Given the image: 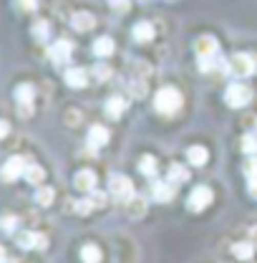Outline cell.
<instances>
[{"label":"cell","mask_w":257,"mask_h":263,"mask_svg":"<svg viewBox=\"0 0 257 263\" xmlns=\"http://www.w3.org/2000/svg\"><path fill=\"white\" fill-rule=\"evenodd\" d=\"M182 91L179 89H174V86H161L159 91L154 94V109L159 111V114H166V117H172V114H177L179 109H182Z\"/></svg>","instance_id":"obj_1"},{"label":"cell","mask_w":257,"mask_h":263,"mask_svg":"<svg viewBox=\"0 0 257 263\" xmlns=\"http://www.w3.org/2000/svg\"><path fill=\"white\" fill-rule=\"evenodd\" d=\"M227 71L237 79H247L250 73H255L257 66H255V56L250 53H234L229 61H227Z\"/></svg>","instance_id":"obj_2"},{"label":"cell","mask_w":257,"mask_h":263,"mask_svg":"<svg viewBox=\"0 0 257 263\" xmlns=\"http://www.w3.org/2000/svg\"><path fill=\"white\" fill-rule=\"evenodd\" d=\"M225 101L227 106H232V109H240V106H247L250 101H252V89L247 86V84H229L225 91Z\"/></svg>","instance_id":"obj_3"},{"label":"cell","mask_w":257,"mask_h":263,"mask_svg":"<svg viewBox=\"0 0 257 263\" xmlns=\"http://www.w3.org/2000/svg\"><path fill=\"white\" fill-rule=\"evenodd\" d=\"M109 190L116 200H124L126 202L128 197H134V182L128 180L126 175H111L109 177Z\"/></svg>","instance_id":"obj_4"},{"label":"cell","mask_w":257,"mask_h":263,"mask_svg":"<svg viewBox=\"0 0 257 263\" xmlns=\"http://www.w3.org/2000/svg\"><path fill=\"white\" fill-rule=\"evenodd\" d=\"M215 200V193H212V187H207V185H199V187H194L189 200H187V205H189V210L192 213H202V210H207L209 208V202Z\"/></svg>","instance_id":"obj_5"},{"label":"cell","mask_w":257,"mask_h":263,"mask_svg":"<svg viewBox=\"0 0 257 263\" xmlns=\"http://www.w3.org/2000/svg\"><path fill=\"white\" fill-rule=\"evenodd\" d=\"M33 97H35V89L31 84H20L15 89V101H18V114L20 117H31L33 114Z\"/></svg>","instance_id":"obj_6"},{"label":"cell","mask_w":257,"mask_h":263,"mask_svg":"<svg viewBox=\"0 0 257 263\" xmlns=\"http://www.w3.org/2000/svg\"><path fill=\"white\" fill-rule=\"evenodd\" d=\"M26 167H28V162H26L23 157H10L8 162L0 167V177H3L5 182H15L18 177L26 175Z\"/></svg>","instance_id":"obj_7"},{"label":"cell","mask_w":257,"mask_h":263,"mask_svg":"<svg viewBox=\"0 0 257 263\" xmlns=\"http://www.w3.org/2000/svg\"><path fill=\"white\" fill-rule=\"evenodd\" d=\"M217 51H220V46H217V41L212 38V35H199L197 41H194V53L204 61V59H217Z\"/></svg>","instance_id":"obj_8"},{"label":"cell","mask_w":257,"mask_h":263,"mask_svg":"<svg viewBox=\"0 0 257 263\" xmlns=\"http://www.w3.org/2000/svg\"><path fill=\"white\" fill-rule=\"evenodd\" d=\"M15 240H18V246L20 248H46L48 246V238L46 235H40V233H33V230H23V233H18L15 235Z\"/></svg>","instance_id":"obj_9"},{"label":"cell","mask_w":257,"mask_h":263,"mask_svg":"<svg viewBox=\"0 0 257 263\" xmlns=\"http://www.w3.org/2000/svg\"><path fill=\"white\" fill-rule=\"evenodd\" d=\"M71 53H73V46H71V41H66V38H61V41H56V43L51 46V51H48L51 61H53L56 66L66 64V61L71 59Z\"/></svg>","instance_id":"obj_10"},{"label":"cell","mask_w":257,"mask_h":263,"mask_svg":"<svg viewBox=\"0 0 257 263\" xmlns=\"http://www.w3.org/2000/svg\"><path fill=\"white\" fill-rule=\"evenodd\" d=\"M73 185H76V190H83V193L96 190V172H94V170H81V172H76Z\"/></svg>","instance_id":"obj_11"},{"label":"cell","mask_w":257,"mask_h":263,"mask_svg":"<svg viewBox=\"0 0 257 263\" xmlns=\"http://www.w3.org/2000/svg\"><path fill=\"white\" fill-rule=\"evenodd\" d=\"M154 33H157L154 23L141 21V23H136V26H134L131 35H134V41H139V43H149V41H154Z\"/></svg>","instance_id":"obj_12"},{"label":"cell","mask_w":257,"mask_h":263,"mask_svg":"<svg viewBox=\"0 0 257 263\" xmlns=\"http://www.w3.org/2000/svg\"><path fill=\"white\" fill-rule=\"evenodd\" d=\"M63 79H66V84H68L71 89H83V86L89 84V73H86V68H68Z\"/></svg>","instance_id":"obj_13"},{"label":"cell","mask_w":257,"mask_h":263,"mask_svg":"<svg viewBox=\"0 0 257 263\" xmlns=\"http://www.w3.org/2000/svg\"><path fill=\"white\" fill-rule=\"evenodd\" d=\"M71 26L76 28V31H91L94 26H96V18L91 15V13H86V10H81V13H73V18H71Z\"/></svg>","instance_id":"obj_14"},{"label":"cell","mask_w":257,"mask_h":263,"mask_svg":"<svg viewBox=\"0 0 257 263\" xmlns=\"http://www.w3.org/2000/svg\"><path fill=\"white\" fill-rule=\"evenodd\" d=\"M152 195L154 200H159V202H169L172 197H174V182H154V187H152Z\"/></svg>","instance_id":"obj_15"},{"label":"cell","mask_w":257,"mask_h":263,"mask_svg":"<svg viewBox=\"0 0 257 263\" xmlns=\"http://www.w3.org/2000/svg\"><path fill=\"white\" fill-rule=\"evenodd\" d=\"M187 160L194 164V167H204L207 160H209V152H207V147H202V144H194L187 149Z\"/></svg>","instance_id":"obj_16"},{"label":"cell","mask_w":257,"mask_h":263,"mask_svg":"<svg viewBox=\"0 0 257 263\" xmlns=\"http://www.w3.org/2000/svg\"><path fill=\"white\" fill-rule=\"evenodd\" d=\"M109 129L106 127H101V124H96V127H91L89 129V144L94 147V149H98V147H103L106 142H109Z\"/></svg>","instance_id":"obj_17"},{"label":"cell","mask_w":257,"mask_h":263,"mask_svg":"<svg viewBox=\"0 0 257 263\" xmlns=\"http://www.w3.org/2000/svg\"><path fill=\"white\" fill-rule=\"evenodd\" d=\"M124 205H126L128 218H141V215L146 213V200H144V197H136V195H134V197H128Z\"/></svg>","instance_id":"obj_18"},{"label":"cell","mask_w":257,"mask_h":263,"mask_svg":"<svg viewBox=\"0 0 257 263\" xmlns=\"http://www.w3.org/2000/svg\"><path fill=\"white\" fill-rule=\"evenodd\" d=\"M124 111H126V99L111 97L109 101H106V114H109L111 119H119V117H121Z\"/></svg>","instance_id":"obj_19"},{"label":"cell","mask_w":257,"mask_h":263,"mask_svg":"<svg viewBox=\"0 0 257 263\" xmlns=\"http://www.w3.org/2000/svg\"><path fill=\"white\" fill-rule=\"evenodd\" d=\"M94 53H96L98 59H109L114 53V41L109 35H101L96 43H94Z\"/></svg>","instance_id":"obj_20"},{"label":"cell","mask_w":257,"mask_h":263,"mask_svg":"<svg viewBox=\"0 0 257 263\" xmlns=\"http://www.w3.org/2000/svg\"><path fill=\"white\" fill-rule=\"evenodd\" d=\"M31 185H40L43 180H46V170L40 167V164H28L26 167V175H23Z\"/></svg>","instance_id":"obj_21"},{"label":"cell","mask_w":257,"mask_h":263,"mask_svg":"<svg viewBox=\"0 0 257 263\" xmlns=\"http://www.w3.org/2000/svg\"><path fill=\"white\" fill-rule=\"evenodd\" d=\"M81 261L83 263H101V248L94 243H86L81 248Z\"/></svg>","instance_id":"obj_22"},{"label":"cell","mask_w":257,"mask_h":263,"mask_svg":"<svg viewBox=\"0 0 257 263\" xmlns=\"http://www.w3.org/2000/svg\"><path fill=\"white\" fill-rule=\"evenodd\" d=\"M187 180H189V170H187V167H182V164H177V162L169 167V182H174V185L179 182V185H182V182H187Z\"/></svg>","instance_id":"obj_23"},{"label":"cell","mask_w":257,"mask_h":263,"mask_svg":"<svg viewBox=\"0 0 257 263\" xmlns=\"http://www.w3.org/2000/svg\"><path fill=\"white\" fill-rule=\"evenodd\" d=\"M232 253L240 258V261H250L255 256V246L252 243H234L232 246Z\"/></svg>","instance_id":"obj_24"},{"label":"cell","mask_w":257,"mask_h":263,"mask_svg":"<svg viewBox=\"0 0 257 263\" xmlns=\"http://www.w3.org/2000/svg\"><path fill=\"white\" fill-rule=\"evenodd\" d=\"M53 197H56L53 187H46V185H43V187H38V190H35V202H38V205H43V208H48V205L53 202Z\"/></svg>","instance_id":"obj_25"},{"label":"cell","mask_w":257,"mask_h":263,"mask_svg":"<svg viewBox=\"0 0 257 263\" xmlns=\"http://www.w3.org/2000/svg\"><path fill=\"white\" fill-rule=\"evenodd\" d=\"M139 170H141V175H146V177L157 175V160H154L152 155H144V157L139 160Z\"/></svg>","instance_id":"obj_26"},{"label":"cell","mask_w":257,"mask_h":263,"mask_svg":"<svg viewBox=\"0 0 257 263\" xmlns=\"http://www.w3.org/2000/svg\"><path fill=\"white\" fill-rule=\"evenodd\" d=\"M242 152H245V155H255L257 152V137L255 134H245V137H242Z\"/></svg>","instance_id":"obj_27"},{"label":"cell","mask_w":257,"mask_h":263,"mask_svg":"<svg viewBox=\"0 0 257 263\" xmlns=\"http://www.w3.org/2000/svg\"><path fill=\"white\" fill-rule=\"evenodd\" d=\"M48 33H51V26H48V21H38V23L33 26V35H35L38 41H46V38H48Z\"/></svg>","instance_id":"obj_28"},{"label":"cell","mask_w":257,"mask_h":263,"mask_svg":"<svg viewBox=\"0 0 257 263\" xmlns=\"http://www.w3.org/2000/svg\"><path fill=\"white\" fill-rule=\"evenodd\" d=\"M128 89H131L134 97H144V94H146V81H144V79H131Z\"/></svg>","instance_id":"obj_29"},{"label":"cell","mask_w":257,"mask_h":263,"mask_svg":"<svg viewBox=\"0 0 257 263\" xmlns=\"http://www.w3.org/2000/svg\"><path fill=\"white\" fill-rule=\"evenodd\" d=\"M91 210H94L91 197H86V200H78V202H76V213H78V215H89Z\"/></svg>","instance_id":"obj_30"},{"label":"cell","mask_w":257,"mask_h":263,"mask_svg":"<svg viewBox=\"0 0 257 263\" xmlns=\"http://www.w3.org/2000/svg\"><path fill=\"white\" fill-rule=\"evenodd\" d=\"M15 223H18V218H13V215H3V218H0V230L13 233V230H15Z\"/></svg>","instance_id":"obj_31"},{"label":"cell","mask_w":257,"mask_h":263,"mask_svg":"<svg viewBox=\"0 0 257 263\" xmlns=\"http://www.w3.org/2000/svg\"><path fill=\"white\" fill-rule=\"evenodd\" d=\"M94 76H96L98 81H106V79L111 76V68H109L106 64H96L94 66Z\"/></svg>","instance_id":"obj_32"},{"label":"cell","mask_w":257,"mask_h":263,"mask_svg":"<svg viewBox=\"0 0 257 263\" xmlns=\"http://www.w3.org/2000/svg\"><path fill=\"white\" fill-rule=\"evenodd\" d=\"M91 202H94V208H103L106 205V195L98 193V190H91Z\"/></svg>","instance_id":"obj_33"},{"label":"cell","mask_w":257,"mask_h":263,"mask_svg":"<svg viewBox=\"0 0 257 263\" xmlns=\"http://www.w3.org/2000/svg\"><path fill=\"white\" fill-rule=\"evenodd\" d=\"M245 175H247V177H255L257 175V160L255 157H250V160L245 162Z\"/></svg>","instance_id":"obj_34"},{"label":"cell","mask_w":257,"mask_h":263,"mask_svg":"<svg viewBox=\"0 0 257 263\" xmlns=\"http://www.w3.org/2000/svg\"><path fill=\"white\" fill-rule=\"evenodd\" d=\"M35 5H38V0H18V8H20L23 13H31V10H35Z\"/></svg>","instance_id":"obj_35"},{"label":"cell","mask_w":257,"mask_h":263,"mask_svg":"<svg viewBox=\"0 0 257 263\" xmlns=\"http://www.w3.org/2000/svg\"><path fill=\"white\" fill-rule=\"evenodd\" d=\"M109 5L114 10H119V13H126L128 10V0H109Z\"/></svg>","instance_id":"obj_36"},{"label":"cell","mask_w":257,"mask_h":263,"mask_svg":"<svg viewBox=\"0 0 257 263\" xmlns=\"http://www.w3.org/2000/svg\"><path fill=\"white\" fill-rule=\"evenodd\" d=\"M247 193H250V197L257 200V175L255 177H247Z\"/></svg>","instance_id":"obj_37"},{"label":"cell","mask_w":257,"mask_h":263,"mask_svg":"<svg viewBox=\"0 0 257 263\" xmlns=\"http://www.w3.org/2000/svg\"><path fill=\"white\" fill-rule=\"evenodd\" d=\"M8 132H10V124L0 119V139H3V137H8Z\"/></svg>","instance_id":"obj_38"},{"label":"cell","mask_w":257,"mask_h":263,"mask_svg":"<svg viewBox=\"0 0 257 263\" xmlns=\"http://www.w3.org/2000/svg\"><path fill=\"white\" fill-rule=\"evenodd\" d=\"M66 119H71L68 124H76V119H81V114H76V111H68V114H66Z\"/></svg>","instance_id":"obj_39"},{"label":"cell","mask_w":257,"mask_h":263,"mask_svg":"<svg viewBox=\"0 0 257 263\" xmlns=\"http://www.w3.org/2000/svg\"><path fill=\"white\" fill-rule=\"evenodd\" d=\"M250 235H252V240H255V243H257V228H252V230H250Z\"/></svg>","instance_id":"obj_40"},{"label":"cell","mask_w":257,"mask_h":263,"mask_svg":"<svg viewBox=\"0 0 257 263\" xmlns=\"http://www.w3.org/2000/svg\"><path fill=\"white\" fill-rule=\"evenodd\" d=\"M5 261V251H3V248H0V263Z\"/></svg>","instance_id":"obj_41"},{"label":"cell","mask_w":257,"mask_h":263,"mask_svg":"<svg viewBox=\"0 0 257 263\" xmlns=\"http://www.w3.org/2000/svg\"><path fill=\"white\" fill-rule=\"evenodd\" d=\"M3 263H15V261H3Z\"/></svg>","instance_id":"obj_42"},{"label":"cell","mask_w":257,"mask_h":263,"mask_svg":"<svg viewBox=\"0 0 257 263\" xmlns=\"http://www.w3.org/2000/svg\"><path fill=\"white\" fill-rule=\"evenodd\" d=\"M141 3H144V0H141Z\"/></svg>","instance_id":"obj_43"}]
</instances>
